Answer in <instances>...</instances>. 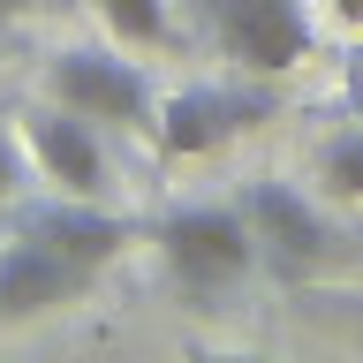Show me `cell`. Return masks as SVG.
<instances>
[{
	"label": "cell",
	"mask_w": 363,
	"mask_h": 363,
	"mask_svg": "<svg viewBox=\"0 0 363 363\" xmlns=\"http://www.w3.org/2000/svg\"><path fill=\"white\" fill-rule=\"evenodd\" d=\"M235 204H242V220H250V235H257V265H272V272H288V280H303V272H318L325 257H333V227H325V212H318L295 182H272V174H257V182H242L235 189Z\"/></svg>",
	"instance_id": "277c9868"
},
{
	"label": "cell",
	"mask_w": 363,
	"mask_h": 363,
	"mask_svg": "<svg viewBox=\"0 0 363 363\" xmlns=\"http://www.w3.org/2000/svg\"><path fill=\"white\" fill-rule=\"evenodd\" d=\"M325 8H333L340 30H356V38H363V0H325Z\"/></svg>",
	"instance_id": "7c38bea8"
},
{
	"label": "cell",
	"mask_w": 363,
	"mask_h": 363,
	"mask_svg": "<svg viewBox=\"0 0 363 363\" xmlns=\"http://www.w3.org/2000/svg\"><path fill=\"white\" fill-rule=\"evenodd\" d=\"M197 30L212 38L220 61H235L242 76H288L318 53L311 0H189Z\"/></svg>",
	"instance_id": "7a4b0ae2"
},
{
	"label": "cell",
	"mask_w": 363,
	"mask_h": 363,
	"mask_svg": "<svg viewBox=\"0 0 363 363\" xmlns=\"http://www.w3.org/2000/svg\"><path fill=\"white\" fill-rule=\"evenodd\" d=\"M144 235H152L159 265L174 272L189 295H220V288H235L242 272H257V235H250L235 197L227 204H174V212H159Z\"/></svg>",
	"instance_id": "6da1fadb"
},
{
	"label": "cell",
	"mask_w": 363,
	"mask_h": 363,
	"mask_svg": "<svg viewBox=\"0 0 363 363\" xmlns=\"http://www.w3.org/2000/svg\"><path fill=\"white\" fill-rule=\"evenodd\" d=\"M348 106H356V121H363V45L348 53Z\"/></svg>",
	"instance_id": "4fadbf2b"
},
{
	"label": "cell",
	"mask_w": 363,
	"mask_h": 363,
	"mask_svg": "<svg viewBox=\"0 0 363 363\" xmlns=\"http://www.w3.org/2000/svg\"><path fill=\"white\" fill-rule=\"evenodd\" d=\"M16 235L61 250V257H76V265H91V272L129 250V220H121V212H106L99 197H68V189H53V197H38V204L16 197Z\"/></svg>",
	"instance_id": "52a82bcc"
},
{
	"label": "cell",
	"mask_w": 363,
	"mask_h": 363,
	"mask_svg": "<svg viewBox=\"0 0 363 363\" xmlns=\"http://www.w3.org/2000/svg\"><path fill=\"white\" fill-rule=\"evenodd\" d=\"M91 16L106 23V38L129 45V53L174 38V8H167V0H91Z\"/></svg>",
	"instance_id": "9c48e42d"
},
{
	"label": "cell",
	"mask_w": 363,
	"mask_h": 363,
	"mask_svg": "<svg viewBox=\"0 0 363 363\" xmlns=\"http://www.w3.org/2000/svg\"><path fill=\"white\" fill-rule=\"evenodd\" d=\"M91 280H99L91 265H76V257H61V250L16 235V242L0 250V325H30V318L61 311V303L91 295Z\"/></svg>",
	"instance_id": "ba28073f"
},
{
	"label": "cell",
	"mask_w": 363,
	"mask_h": 363,
	"mask_svg": "<svg viewBox=\"0 0 363 363\" xmlns=\"http://www.w3.org/2000/svg\"><path fill=\"white\" fill-rule=\"evenodd\" d=\"M23 8H30V0H0V16H23Z\"/></svg>",
	"instance_id": "5bb4252c"
},
{
	"label": "cell",
	"mask_w": 363,
	"mask_h": 363,
	"mask_svg": "<svg viewBox=\"0 0 363 363\" xmlns=\"http://www.w3.org/2000/svg\"><path fill=\"white\" fill-rule=\"evenodd\" d=\"M318 182H325V197L363 204V121H348L318 144Z\"/></svg>",
	"instance_id": "30bf717a"
},
{
	"label": "cell",
	"mask_w": 363,
	"mask_h": 363,
	"mask_svg": "<svg viewBox=\"0 0 363 363\" xmlns=\"http://www.w3.org/2000/svg\"><path fill=\"white\" fill-rule=\"evenodd\" d=\"M45 99L76 106L84 121H113V129H152V76L129 61V45H61L45 53Z\"/></svg>",
	"instance_id": "3957f363"
},
{
	"label": "cell",
	"mask_w": 363,
	"mask_h": 363,
	"mask_svg": "<svg viewBox=\"0 0 363 363\" xmlns=\"http://www.w3.org/2000/svg\"><path fill=\"white\" fill-rule=\"evenodd\" d=\"M23 182H30V152H23L16 121H0V204H16V197H23Z\"/></svg>",
	"instance_id": "8fae6325"
},
{
	"label": "cell",
	"mask_w": 363,
	"mask_h": 363,
	"mask_svg": "<svg viewBox=\"0 0 363 363\" xmlns=\"http://www.w3.org/2000/svg\"><path fill=\"white\" fill-rule=\"evenodd\" d=\"M16 136H23L38 182H53V189H68V197H99V189H106V144H99V129H91L76 106H61V99L23 106Z\"/></svg>",
	"instance_id": "8992f818"
},
{
	"label": "cell",
	"mask_w": 363,
	"mask_h": 363,
	"mask_svg": "<svg viewBox=\"0 0 363 363\" xmlns=\"http://www.w3.org/2000/svg\"><path fill=\"white\" fill-rule=\"evenodd\" d=\"M265 113H272L265 91H242V84H182V91H167V99L152 106V136H159L167 159H204V152H220L227 136L257 129Z\"/></svg>",
	"instance_id": "5b68a950"
}]
</instances>
